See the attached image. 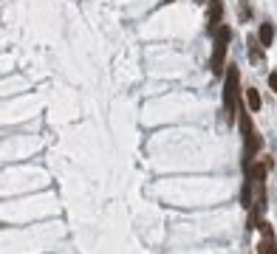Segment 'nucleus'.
Returning a JSON list of instances; mask_svg holds the SVG:
<instances>
[{
    "label": "nucleus",
    "instance_id": "1",
    "mask_svg": "<svg viewBox=\"0 0 277 254\" xmlns=\"http://www.w3.org/2000/svg\"><path fill=\"white\" fill-rule=\"evenodd\" d=\"M235 104H238V68L232 65L226 71V85H223V110H226L229 122H232V116H235Z\"/></svg>",
    "mask_w": 277,
    "mask_h": 254
},
{
    "label": "nucleus",
    "instance_id": "2",
    "mask_svg": "<svg viewBox=\"0 0 277 254\" xmlns=\"http://www.w3.org/2000/svg\"><path fill=\"white\" fill-rule=\"evenodd\" d=\"M229 37H232V31L226 25H221L218 37H215V51H212V71L215 74L223 71V57H226V48H229Z\"/></svg>",
    "mask_w": 277,
    "mask_h": 254
},
{
    "label": "nucleus",
    "instance_id": "3",
    "mask_svg": "<svg viewBox=\"0 0 277 254\" xmlns=\"http://www.w3.org/2000/svg\"><path fill=\"white\" fill-rule=\"evenodd\" d=\"M243 141H246V167H249L252 158L257 155V150H260V136L252 130V133H246V136H243Z\"/></svg>",
    "mask_w": 277,
    "mask_h": 254
},
{
    "label": "nucleus",
    "instance_id": "4",
    "mask_svg": "<svg viewBox=\"0 0 277 254\" xmlns=\"http://www.w3.org/2000/svg\"><path fill=\"white\" fill-rule=\"evenodd\" d=\"M221 12H223V3H221V0H209V14H207V23H209V31H212V34L218 31Z\"/></svg>",
    "mask_w": 277,
    "mask_h": 254
},
{
    "label": "nucleus",
    "instance_id": "5",
    "mask_svg": "<svg viewBox=\"0 0 277 254\" xmlns=\"http://www.w3.org/2000/svg\"><path fill=\"white\" fill-rule=\"evenodd\" d=\"M263 212H266V192H260V195H257V201H254L252 218H249V226H257V223H260V218H263Z\"/></svg>",
    "mask_w": 277,
    "mask_h": 254
},
{
    "label": "nucleus",
    "instance_id": "6",
    "mask_svg": "<svg viewBox=\"0 0 277 254\" xmlns=\"http://www.w3.org/2000/svg\"><path fill=\"white\" fill-rule=\"evenodd\" d=\"M246 178H249L252 184H263L266 167H263V164H249V167H246Z\"/></svg>",
    "mask_w": 277,
    "mask_h": 254
},
{
    "label": "nucleus",
    "instance_id": "7",
    "mask_svg": "<svg viewBox=\"0 0 277 254\" xmlns=\"http://www.w3.org/2000/svg\"><path fill=\"white\" fill-rule=\"evenodd\" d=\"M257 40H260V46H263V48H269V46H272V40H275V25L263 23V25H260V31H257Z\"/></svg>",
    "mask_w": 277,
    "mask_h": 254
},
{
    "label": "nucleus",
    "instance_id": "8",
    "mask_svg": "<svg viewBox=\"0 0 277 254\" xmlns=\"http://www.w3.org/2000/svg\"><path fill=\"white\" fill-rule=\"evenodd\" d=\"M246 104H249V110H254V113L263 107V102H260V93L254 91V88H249V91H246Z\"/></svg>",
    "mask_w": 277,
    "mask_h": 254
},
{
    "label": "nucleus",
    "instance_id": "9",
    "mask_svg": "<svg viewBox=\"0 0 277 254\" xmlns=\"http://www.w3.org/2000/svg\"><path fill=\"white\" fill-rule=\"evenodd\" d=\"M257 43H260L257 37H249V57H252V62H260V46Z\"/></svg>",
    "mask_w": 277,
    "mask_h": 254
},
{
    "label": "nucleus",
    "instance_id": "10",
    "mask_svg": "<svg viewBox=\"0 0 277 254\" xmlns=\"http://www.w3.org/2000/svg\"><path fill=\"white\" fill-rule=\"evenodd\" d=\"M260 254H277V246L272 240V234H266V240L260 243Z\"/></svg>",
    "mask_w": 277,
    "mask_h": 254
},
{
    "label": "nucleus",
    "instance_id": "11",
    "mask_svg": "<svg viewBox=\"0 0 277 254\" xmlns=\"http://www.w3.org/2000/svg\"><path fill=\"white\" fill-rule=\"evenodd\" d=\"M269 88L277 93V71H272V74H269Z\"/></svg>",
    "mask_w": 277,
    "mask_h": 254
},
{
    "label": "nucleus",
    "instance_id": "12",
    "mask_svg": "<svg viewBox=\"0 0 277 254\" xmlns=\"http://www.w3.org/2000/svg\"><path fill=\"white\" fill-rule=\"evenodd\" d=\"M195 3H204V0H195Z\"/></svg>",
    "mask_w": 277,
    "mask_h": 254
}]
</instances>
